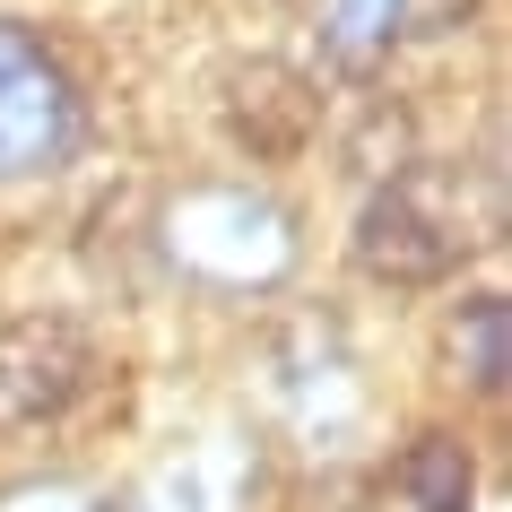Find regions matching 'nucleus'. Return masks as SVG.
<instances>
[{
  "label": "nucleus",
  "mask_w": 512,
  "mask_h": 512,
  "mask_svg": "<svg viewBox=\"0 0 512 512\" xmlns=\"http://www.w3.org/2000/svg\"><path fill=\"white\" fill-rule=\"evenodd\" d=\"M495 235V183L478 165H443V157H408L400 174H382L356 209V270L374 287H434L452 278L478 243Z\"/></svg>",
  "instance_id": "obj_1"
},
{
  "label": "nucleus",
  "mask_w": 512,
  "mask_h": 512,
  "mask_svg": "<svg viewBox=\"0 0 512 512\" xmlns=\"http://www.w3.org/2000/svg\"><path fill=\"white\" fill-rule=\"evenodd\" d=\"M157 243L183 278L217 287V296H270L304 261V235H296V217H287V200H270V191H252V183L174 191L157 209Z\"/></svg>",
  "instance_id": "obj_2"
},
{
  "label": "nucleus",
  "mask_w": 512,
  "mask_h": 512,
  "mask_svg": "<svg viewBox=\"0 0 512 512\" xmlns=\"http://www.w3.org/2000/svg\"><path fill=\"white\" fill-rule=\"evenodd\" d=\"M87 139V105L44 35L0 18V174H61Z\"/></svg>",
  "instance_id": "obj_3"
},
{
  "label": "nucleus",
  "mask_w": 512,
  "mask_h": 512,
  "mask_svg": "<svg viewBox=\"0 0 512 512\" xmlns=\"http://www.w3.org/2000/svg\"><path fill=\"white\" fill-rule=\"evenodd\" d=\"M217 122L235 139L243 157H304L313 131H322V87L304 79L296 61L278 53H252V61H226V79H217Z\"/></svg>",
  "instance_id": "obj_4"
},
{
  "label": "nucleus",
  "mask_w": 512,
  "mask_h": 512,
  "mask_svg": "<svg viewBox=\"0 0 512 512\" xmlns=\"http://www.w3.org/2000/svg\"><path fill=\"white\" fill-rule=\"evenodd\" d=\"M96 348L70 313H18L0 322V426H44L87 391Z\"/></svg>",
  "instance_id": "obj_5"
},
{
  "label": "nucleus",
  "mask_w": 512,
  "mask_h": 512,
  "mask_svg": "<svg viewBox=\"0 0 512 512\" xmlns=\"http://www.w3.org/2000/svg\"><path fill=\"white\" fill-rule=\"evenodd\" d=\"M270 391L296 408V426H348L356 417V382H348V348H339V330L330 322H296L278 339L270 356Z\"/></svg>",
  "instance_id": "obj_6"
},
{
  "label": "nucleus",
  "mask_w": 512,
  "mask_h": 512,
  "mask_svg": "<svg viewBox=\"0 0 512 512\" xmlns=\"http://www.w3.org/2000/svg\"><path fill=\"white\" fill-rule=\"evenodd\" d=\"M243 495H252V452L235 434H209L139 486V512H243Z\"/></svg>",
  "instance_id": "obj_7"
},
{
  "label": "nucleus",
  "mask_w": 512,
  "mask_h": 512,
  "mask_svg": "<svg viewBox=\"0 0 512 512\" xmlns=\"http://www.w3.org/2000/svg\"><path fill=\"white\" fill-rule=\"evenodd\" d=\"M391 486H400L408 512H469L478 495V460L460 434H417L400 460H391Z\"/></svg>",
  "instance_id": "obj_8"
},
{
  "label": "nucleus",
  "mask_w": 512,
  "mask_h": 512,
  "mask_svg": "<svg viewBox=\"0 0 512 512\" xmlns=\"http://www.w3.org/2000/svg\"><path fill=\"white\" fill-rule=\"evenodd\" d=\"M452 365H460V382L478 400H504V382H512V313H504V296H469L452 313Z\"/></svg>",
  "instance_id": "obj_9"
},
{
  "label": "nucleus",
  "mask_w": 512,
  "mask_h": 512,
  "mask_svg": "<svg viewBox=\"0 0 512 512\" xmlns=\"http://www.w3.org/2000/svg\"><path fill=\"white\" fill-rule=\"evenodd\" d=\"M391 0H322V61L339 79H374L391 61Z\"/></svg>",
  "instance_id": "obj_10"
},
{
  "label": "nucleus",
  "mask_w": 512,
  "mask_h": 512,
  "mask_svg": "<svg viewBox=\"0 0 512 512\" xmlns=\"http://www.w3.org/2000/svg\"><path fill=\"white\" fill-rule=\"evenodd\" d=\"M408 157H417V131H408V113L391 105V96H374V105L356 113V131H348V165L382 183V174H400Z\"/></svg>",
  "instance_id": "obj_11"
},
{
  "label": "nucleus",
  "mask_w": 512,
  "mask_h": 512,
  "mask_svg": "<svg viewBox=\"0 0 512 512\" xmlns=\"http://www.w3.org/2000/svg\"><path fill=\"white\" fill-rule=\"evenodd\" d=\"M478 18V0H391V35L400 44H443Z\"/></svg>",
  "instance_id": "obj_12"
},
{
  "label": "nucleus",
  "mask_w": 512,
  "mask_h": 512,
  "mask_svg": "<svg viewBox=\"0 0 512 512\" xmlns=\"http://www.w3.org/2000/svg\"><path fill=\"white\" fill-rule=\"evenodd\" d=\"M0 512H87V504L70 495V486H44V495H9Z\"/></svg>",
  "instance_id": "obj_13"
}]
</instances>
